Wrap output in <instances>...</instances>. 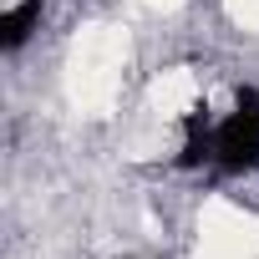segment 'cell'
I'll return each instance as SVG.
<instances>
[{"instance_id":"1","label":"cell","mask_w":259,"mask_h":259,"mask_svg":"<svg viewBox=\"0 0 259 259\" xmlns=\"http://www.w3.org/2000/svg\"><path fill=\"white\" fill-rule=\"evenodd\" d=\"M213 163L224 173H249L259 168V92L239 87L234 92V112L213 133Z\"/></svg>"},{"instance_id":"2","label":"cell","mask_w":259,"mask_h":259,"mask_svg":"<svg viewBox=\"0 0 259 259\" xmlns=\"http://www.w3.org/2000/svg\"><path fill=\"white\" fill-rule=\"evenodd\" d=\"M36 26H41V0H21V6L6 11V21H0V46H6V51H21Z\"/></svg>"}]
</instances>
